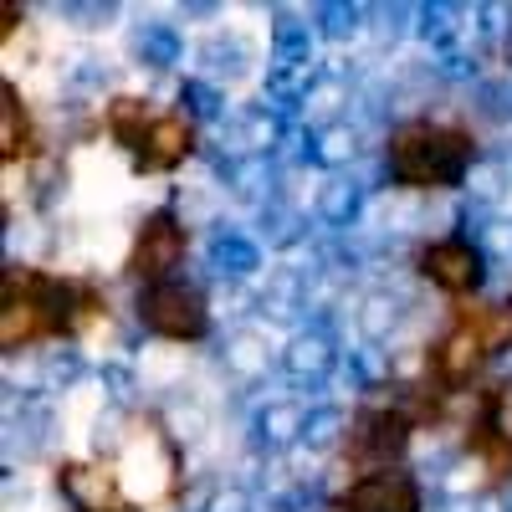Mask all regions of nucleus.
Here are the masks:
<instances>
[{
    "label": "nucleus",
    "mask_w": 512,
    "mask_h": 512,
    "mask_svg": "<svg viewBox=\"0 0 512 512\" xmlns=\"http://www.w3.org/2000/svg\"><path fill=\"white\" fill-rule=\"evenodd\" d=\"M466 159H472V139L456 134V128H441V123H405L400 134L390 139V169L400 185H415V190H441L451 185Z\"/></svg>",
    "instance_id": "nucleus-1"
},
{
    "label": "nucleus",
    "mask_w": 512,
    "mask_h": 512,
    "mask_svg": "<svg viewBox=\"0 0 512 512\" xmlns=\"http://www.w3.org/2000/svg\"><path fill=\"white\" fill-rule=\"evenodd\" d=\"M139 318L149 333L159 338H175V344H185V338H200L210 328V308L200 287L190 282H154L139 292Z\"/></svg>",
    "instance_id": "nucleus-2"
},
{
    "label": "nucleus",
    "mask_w": 512,
    "mask_h": 512,
    "mask_svg": "<svg viewBox=\"0 0 512 512\" xmlns=\"http://www.w3.org/2000/svg\"><path fill=\"white\" fill-rule=\"evenodd\" d=\"M180 262H185V226L169 216V210H159V216H149L139 226V241L128 251V272L144 287H154V282H175Z\"/></svg>",
    "instance_id": "nucleus-3"
},
{
    "label": "nucleus",
    "mask_w": 512,
    "mask_h": 512,
    "mask_svg": "<svg viewBox=\"0 0 512 512\" xmlns=\"http://www.w3.org/2000/svg\"><path fill=\"white\" fill-rule=\"evenodd\" d=\"M344 512H420V487L405 472H390V466H374L364 472L344 497H338Z\"/></svg>",
    "instance_id": "nucleus-4"
},
{
    "label": "nucleus",
    "mask_w": 512,
    "mask_h": 512,
    "mask_svg": "<svg viewBox=\"0 0 512 512\" xmlns=\"http://www.w3.org/2000/svg\"><path fill=\"white\" fill-rule=\"evenodd\" d=\"M420 272L431 277L441 292L461 297V292H472L482 282V251L472 241H461V236H446V241H431L420 251Z\"/></svg>",
    "instance_id": "nucleus-5"
},
{
    "label": "nucleus",
    "mask_w": 512,
    "mask_h": 512,
    "mask_svg": "<svg viewBox=\"0 0 512 512\" xmlns=\"http://www.w3.org/2000/svg\"><path fill=\"white\" fill-rule=\"evenodd\" d=\"M487 338H482V328H477V318H461L441 344H436V374L446 379V384H466L482 364H487Z\"/></svg>",
    "instance_id": "nucleus-6"
},
{
    "label": "nucleus",
    "mask_w": 512,
    "mask_h": 512,
    "mask_svg": "<svg viewBox=\"0 0 512 512\" xmlns=\"http://www.w3.org/2000/svg\"><path fill=\"white\" fill-rule=\"evenodd\" d=\"M190 149H195V123L185 113H159L134 154H139L144 169H175V164L190 159Z\"/></svg>",
    "instance_id": "nucleus-7"
},
{
    "label": "nucleus",
    "mask_w": 512,
    "mask_h": 512,
    "mask_svg": "<svg viewBox=\"0 0 512 512\" xmlns=\"http://www.w3.org/2000/svg\"><path fill=\"white\" fill-rule=\"evenodd\" d=\"M487 431H492V441H497V446H507V451H512V379H507V384H497L492 400H487Z\"/></svg>",
    "instance_id": "nucleus-8"
},
{
    "label": "nucleus",
    "mask_w": 512,
    "mask_h": 512,
    "mask_svg": "<svg viewBox=\"0 0 512 512\" xmlns=\"http://www.w3.org/2000/svg\"><path fill=\"white\" fill-rule=\"evenodd\" d=\"M6 159H16V154H26V144L21 139H31V123H26V113H21V103H16V93L6 88Z\"/></svg>",
    "instance_id": "nucleus-9"
}]
</instances>
